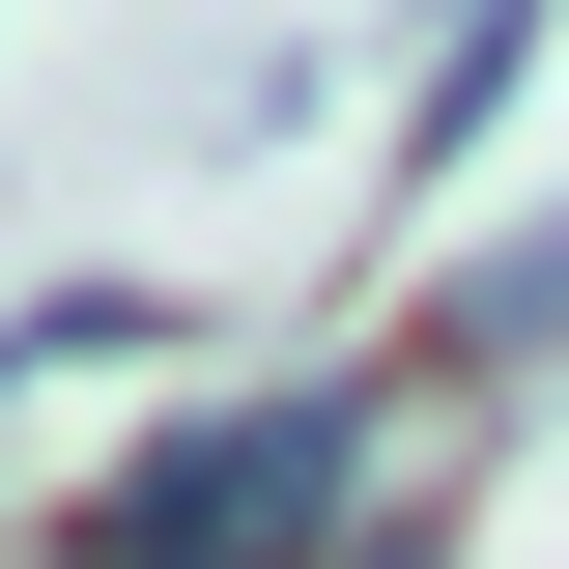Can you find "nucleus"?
I'll use <instances>...</instances> for the list:
<instances>
[{
    "mask_svg": "<svg viewBox=\"0 0 569 569\" xmlns=\"http://www.w3.org/2000/svg\"><path fill=\"white\" fill-rule=\"evenodd\" d=\"M541 342H569V228H512V257L427 313V370H541Z\"/></svg>",
    "mask_w": 569,
    "mask_h": 569,
    "instance_id": "nucleus-3",
    "label": "nucleus"
},
{
    "mask_svg": "<svg viewBox=\"0 0 569 569\" xmlns=\"http://www.w3.org/2000/svg\"><path fill=\"white\" fill-rule=\"evenodd\" d=\"M370 427H399L370 370H284V399H200L171 456H114V485L58 512V569H342L370 512H399V485H370Z\"/></svg>",
    "mask_w": 569,
    "mask_h": 569,
    "instance_id": "nucleus-1",
    "label": "nucleus"
},
{
    "mask_svg": "<svg viewBox=\"0 0 569 569\" xmlns=\"http://www.w3.org/2000/svg\"><path fill=\"white\" fill-rule=\"evenodd\" d=\"M541 29H569V0H456V29H427V86H399V200H456V171H485V114L541 86Z\"/></svg>",
    "mask_w": 569,
    "mask_h": 569,
    "instance_id": "nucleus-2",
    "label": "nucleus"
},
{
    "mask_svg": "<svg viewBox=\"0 0 569 569\" xmlns=\"http://www.w3.org/2000/svg\"><path fill=\"white\" fill-rule=\"evenodd\" d=\"M342 569H456V512H370V541H342Z\"/></svg>",
    "mask_w": 569,
    "mask_h": 569,
    "instance_id": "nucleus-4",
    "label": "nucleus"
}]
</instances>
